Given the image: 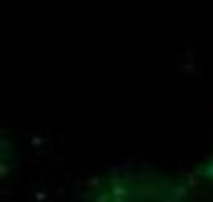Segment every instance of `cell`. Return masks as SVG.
Segmentation results:
<instances>
[{"instance_id":"1","label":"cell","mask_w":213,"mask_h":202,"mask_svg":"<svg viewBox=\"0 0 213 202\" xmlns=\"http://www.w3.org/2000/svg\"><path fill=\"white\" fill-rule=\"evenodd\" d=\"M112 194H113V195H117V197H121V195H126L128 191H126V187H123V186L120 184V186H113Z\"/></svg>"},{"instance_id":"2","label":"cell","mask_w":213,"mask_h":202,"mask_svg":"<svg viewBox=\"0 0 213 202\" xmlns=\"http://www.w3.org/2000/svg\"><path fill=\"white\" fill-rule=\"evenodd\" d=\"M200 184V182L197 181V178H195V173L193 174H187V186H190V187H197Z\"/></svg>"},{"instance_id":"3","label":"cell","mask_w":213,"mask_h":202,"mask_svg":"<svg viewBox=\"0 0 213 202\" xmlns=\"http://www.w3.org/2000/svg\"><path fill=\"white\" fill-rule=\"evenodd\" d=\"M8 173H10V168L7 166V163H2V164H0V178L5 179Z\"/></svg>"},{"instance_id":"4","label":"cell","mask_w":213,"mask_h":202,"mask_svg":"<svg viewBox=\"0 0 213 202\" xmlns=\"http://www.w3.org/2000/svg\"><path fill=\"white\" fill-rule=\"evenodd\" d=\"M185 194H187V187L185 186H180V187L174 189V195H176V197H184Z\"/></svg>"},{"instance_id":"5","label":"cell","mask_w":213,"mask_h":202,"mask_svg":"<svg viewBox=\"0 0 213 202\" xmlns=\"http://www.w3.org/2000/svg\"><path fill=\"white\" fill-rule=\"evenodd\" d=\"M44 143V138H41V136H31V145L33 146H41Z\"/></svg>"},{"instance_id":"6","label":"cell","mask_w":213,"mask_h":202,"mask_svg":"<svg viewBox=\"0 0 213 202\" xmlns=\"http://www.w3.org/2000/svg\"><path fill=\"white\" fill-rule=\"evenodd\" d=\"M99 184H100V181H99L97 176H94V178H90L87 181V187H95V186H99Z\"/></svg>"},{"instance_id":"7","label":"cell","mask_w":213,"mask_h":202,"mask_svg":"<svg viewBox=\"0 0 213 202\" xmlns=\"http://www.w3.org/2000/svg\"><path fill=\"white\" fill-rule=\"evenodd\" d=\"M35 197H36V200H38V202H43L44 199L48 197V194H46V192H41V191H40V192H35Z\"/></svg>"},{"instance_id":"8","label":"cell","mask_w":213,"mask_h":202,"mask_svg":"<svg viewBox=\"0 0 213 202\" xmlns=\"http://www.w3.org/2000/svg\"><path fill=\"white\" fill-rule=\"evenodd\" d=\"M108 200V194H102L100 197H97V202H107Z\"/></svg>"},{"instance_id":"9","label":"cell","mask_w":213,"mask_h":202,"mask_svg":"<svg viewBox=\"0 0 213 202\" xmlns=\"http://www.w3.org/2000/svg\"><path fill=\"white\" fill-rule=\"evenodd\" d=\"M206 176H210V178H213V166H210L208 169H206Z\"/></svg>"}]
</instances>
